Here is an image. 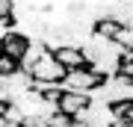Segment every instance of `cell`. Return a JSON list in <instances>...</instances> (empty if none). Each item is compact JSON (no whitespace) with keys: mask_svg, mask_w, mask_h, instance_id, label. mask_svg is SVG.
Here are the masks:
<instances>
[{"mask_svg":"<svg viewBox=\"0 0 133 127\" xmlns=\"http://www.w3.org/2000/svg\"><path fill=\"white\" fill-rule=\"evenodd\" d=\"M53 56H56V62L65 71H77V68H86L89 65V59H86V50L80 44H62V47H56V50H50Z\"/></svg>","mask_w":133,"mask_h":127,"instance_id":"3","label":"cell"},{"mask_svg":"<svg viewBox=\"0 0 133 127\" xmlns=\"http://www.w3.org/2000/svg\"><path fill=\"white\" fill-rule=\"evenodd\" d=\"M30 44H33V36L21 33V30H12V33L3 38V53L21 62V59H24V53L30 50Z\"/></svg>","mask_w":133,"mask_h":127,"instance_id":"5","label":"cell"},{"mask_svg":"<svg viewBox=\"0 0 133 127\" xmlns=\"http://www.w3.org/2000/svg\"><path fill=\"white\" fill-rule=\"evenodd\" d=\"M107 80H109V77L101 74L95 65H86V68L68 71V77H65V83H62V89H68V92H80V95H92V92H98Z\"/></svg>","mask_w":133,"mask_h":127,"instance_id":"1","label":"cell"},{"mask_svg":"<svg viewBox=\"0 0 133 127\" xmlns=\"http://www.w3.org/2000/svg\"><path fill=\"white\" fill-rule=\"evenodd\" d=\"M15 9H18L15 0H0V21H15Z\"/></svg>","mask_w":133,"mask_h":127,"instance_id":"11","label":"cell"},{"mask_svg":"<svg viewBox=\"0 0 133 127\" xmlns=\"http://www.w3.org/2000/svg\"><path fill=\"white\" fill-rule=\"evenodd\" d=\"M0 56H3V38H0Z\"/></svg>","mask_w":133,"mask_h":127,"instance_id":"13","label":"cell"},{"mask_svg":"<svg viewBox=\"0 0 133 127\" xmlns=\"http://www.w3.org/2000/svg\"><path fill=\"white\" fill-rule=\"evenodd\" d=\"M30 77H33L36 83H56V86H62V83H65V77H68V71L62 68L59 62H56V56L48 50L33 68H30Z\"/></svg>","mask_w":133,"mask_h":127,"instance_id":"2","label":"cell"},{"mask_svg":"<svg viewBox=\"0 0 133 127\" xmlns=\"http://www.w3.org/2000/svg\"><path fill=\"white\" fill-rule=\"evenodd\" d=\"M121 27H124L121 21H115L112 15H104V18L92 21V36H101V38H107V42H115V36H118Z\"/></svg>","mask_w":133,"mask_h":127,"instance_id":"6","label":"cell"},{"mask_svg":"<svg viewBox=\"0 0 133 127\" xmlns=\"http://www.w3.org/2000/svg\"><path fill=\"white\" fill-rule=\"evenodd\" d=\"M44 127H74V118L56 109V112H53V115L48 118V121H44Z\"/></svg>","mask_w":133,"mask_h":127,"instance_id":"9","label":"cell"},{"mask_svg":"<svg viewBox=\"0 0 133 127\" xmlns=\"http://www.w3.org/2000/svg\"><path fill=\"white\" fill-rule=\"evenodd\" d=\"M115 74L133 80V56H130V53H121V56H118V71H115Z\"/></svg>","mask_w":133,"mask_h":127,"instance_id":"10","label":"cell"},{"mask_svg":"<svg viewBox=\"0 0 133 127\" xmlns=\"http://www.w3.org/2000/svg\"><path fill=\"white\" fill-rule=\"evenodd\" d=\"M15 27H18L15 21H0V38H6V36H9L12 30H15Z\"/></svg>","mask_w":133,"mask_h":127,"instance_id":"12","label":"cell"},{"mask_svg":"<svg viewBox=\"0 0 133 127\" xmlns=\"http://www.w3.org/2000/svg\"><path fill=\"white\" fill-rule=\"evenodd\" d=\"M92 106V95H80V92H62V98H59V104L56 109L59 112H65V115H71V118H80L86 109Z\"/></svg>","mask_w":133,"mask_h":127,"instance_id":"4","label":"cell"},{"mask_svg":"<svg viewBox=\"0 0 133 127\" xmlns=\"http://www.w3.org/2000/svg\"><path fill=\"white\" fill-rule=\"evenodd\" d=\"M115 44L121 47V50H133V24H124L118 30V36H115Z\"/></svg>","mask_w":133,"mask_h":127,"instance_id":"8","label":"cell"},{"mask_svg":"<svg viewBox=\"0 0 133 127\" xmlns=\"http://www.w3.org/2000/svg\"><path fill=\"white\" fill-rule=\"evenodd\" d=\"M18 71H21V62H18V59L6 56V53L0 56V77H3V80H9V77L18 74Z\"/></svg>","mask_w":133,"mask_h":127,"instance_id":"7","label":"cell"}]
</instances>
